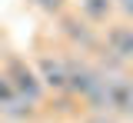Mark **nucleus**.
I'll use <instances>...</instances> for the list:
<instances>
[{
    "mask_svg": "<svg viewBox=\"0 0 133 123\" xmlns=\"http://www.w3.org/2000/svg\"><path fill=\"white\" fill-rule=\"evenodd\" d=\"M63 67H66V90H73L93 110L103 113V70L90 67L87 60H73V57H63Z\"/></svg>",
    "mask_w": 133,
    "mask_h": 123,
    "instance_id": "1",
    "label": "nucleus"
},
{
    "mask_svg": "<svg viewBox=\"0 0 133 123\" xmlns=\"http://www.w3.org/2000/svg\"><path fill=\"white\" fill-rule=\"evenodd\" d=\"M37 77L43 87H53V90H66V67H63V57H40L37 60Z\"/></svg>",
    "mask_w": 133,
    "mask_h": 123,
    "instance_id": "4",
    "label": "nucleus"
},
{
    "mask_svg": "<svg viewBox=\"0 0 133 123\" xmlns=\"http://www.w3.org/2000/svg\"><path fill=\"white\" fill-rule=\"evenodd\" d=\"M133 117V77L123 70H103V113Z\"/></svg>",
    "mask_w": 133,
    "mask_h": 123,
    "instance_id": "2",
    "label": "nucleus"
},
{
    "mask_svg": "<svg viewBox=\"0 0 133 123\" xmlns=\"http://www.w3.org/2000/svg\"><path fill=\"white\" fill-rule=\"evenodd\" d=\"M3 77L10 80V87H14L30 106L40 103V97H43V83H40V77H37V70H33L30 63H23V60H17V57H14Z\"/></svg>",
    "mask_w": 133,
    "mask_h": 123,
    "instance_id": "3",
    "label": "nucleus"
},
{
    "mask_svg": "<svg viewBox=\"0 0 133 123\" xmlns=\"http://www.w3.org/2000/svg\"><path fill=\"white\" fill-rule=\"evenodd\" d=\"M107 50L113 53L120 63L133 60V27H113L107 33Z\"/></svg>",
    "mask_w": 133,
    "mask_h": 123,
    "instance_id": "6",
    "label": "nucleus"
},
{
    "mask_svg": "<svg viewBox=\"0 0 133 123\" xmlns=\"http://www.w3.org/2000/svg\"><path fill=\"white\" fill-rule=\"evenodd\" d=\"M33 7H40V10H47V13H60L63 10V0H30Z\"/></svg>",
    "mask_w": 133,
    "mask_h": 123,
    "instance_id": "9",
    "label": "nucleus"
},
{
    "mask_svg": "<svg viewBox=\"0 0 133 123\" xmlns=\"http://www.w3.org/2000/svg\"><path fill=\"white\" fill-rule=\"evenodd\" d=\"M110 7H113V0H80V13L83 20L90 23H100V20H107L110 17Z\"/></svg>",
    "mask_w": 133,
    "mask_h": 123,
    "instance_id": "8",
    "label": "nucleus"
},
{
    "mask_svg": "<svg viewBox=\"0 0 133 123\" xmlns=\"http://www.w3.org/2000/svg\"><path fill=\"white\" fill-rule=\"evenodd\" d=\"M63 33L73 40V43H80V50H90V47H97V33L90 30V23L80 17H66L63 20Z\"/></svg>",
    "mask_w": 133,
    "mask_h": 123,
    "instance_id": "7",
    "label": "nucleus"
},
{
    "mask_svg": "<svg viewBox=\"0 0 133 123\" xmlns=\"http://www.w3.org/2000/svg\"><path fill=\"white\" fill-rule=\"evenodd\" d=\"M0 113H7L10 120H23L27 113H30V103L10 87V80L0 73Z\"/></svg>",
    "mask_w": 133,
    "mask_h": 123,
    "instance_id": "5",
    "label": "nucleus"
},
{
    "mask_svg": "<svg viewBox=\"0 0 133 123\" xmlns=\"http://www.w3.org/2000/svg\"><path fill=\"white\" fill-rule=\"evenodd\" d=\"M116 3H120V10H123L127 17H133V0H116Z\"/></svg>",
    "mask_w": 133,
    "mask_h": 123,
    "instance_id": "10",
    "label": "nucleus"
}]
</instances>
